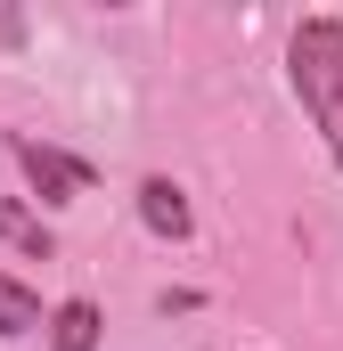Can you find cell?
Instances as JSON below:
<instances>
[{
  "label": "cell",
  "mask_w": 343,
  "mask_h": 351,
  "mask_svg": "<svg viewBox=\"0 0 343 351\" xmlns=\"http://www.w3.org/2000/svg\"><path fill=\"white\" fill-rule=\"evenodd\" d=\"M139 221H147V229H156V237H172V245H180V237H188V229H196V213H188V196H180V180H139Z\"/></svg>",
  "instance_id": "cell-3"
},
{
  "label": "cell",
  "mask_w": 343,
  "mask_h": 351,
  "mask_svg": "<svg viewBox=\"0 0 343 351\" xmlns=\"http://www.w3.org/2000/svg\"><path fill=\"white\" fill-rule=\"evenodd\" d=\"M8 156H16V172L33 180V196H41V204H74L90 180H98L82 156H66V147H49V139H25V131L8 139Z\"/></svg>",
  "instance_id": "cell-2"
},
{
  "label": "cell",
  "mask_w": 343,
  "mask_h": 351,
  "mask_svg": "<svg viewBox=\"0 0 343 351\" xmlns=\"http://www.w3.org/2000/svg\"><path fill=\"white\" fill-rule=\"evenodd\" d=\"M41 327H49V351H98V335H106L98 302H82V294H74V302H58Z\"/></svg>",
  "instance_id": "cell-4"
},
{
  "label": "cell",
  "mask_w": 343,
  "mask_h": 351,
  "mask_svg": "<svg viewBox=\"0 0 343 351\" xmlns=\"http://www.w3.org/2000/svg\"><path fill=\"white\" fill-rule=\"evenodd\" d=\"M0 237H8L16 254H33V262H49V254H58V237H49V221H41V213H25L16 196H0Z\"/></svg>",
  "instance_id": "cell-5"
},
{
  "label": "cell",
  "mask_w": 343,
  "mask_h": 351,
  "mask_svg": "<svg viewBox=\"0 0 343 351\" xmlns=\"http://www.w3.org/2000/svg\"><path fill=\"white\" fill-rule=\"evenodd\" d=\"M286 82L303 98V114L319 123L327 156L343 172V16H303L294 41H286Z\"/></svg>",
  "instance_id": "cell-1"
},
{
  "label": "cell",
  "mask_w": 343,
  "mask_h": 351,
  "mask_svg": "<svg viewBox=\"0 0 343 351\" xmlns=\"http://www.w3.org/2000/svg\"><path fill=\"white\" fill-rule=\"evenodd\" d=\"M33 327H41V294L0 269V335H33Z\"/></svg>",
  "instance_id": "cell-6"
}]
</instances>
